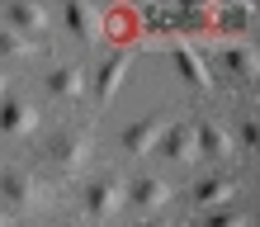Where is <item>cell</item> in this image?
I'll return each mask as SVG.
<instances>
[{"label":"cell","mask_w":260,"mask_h":227,"mask_svg":"<svg viewBox=\"0 0 260 227\" xmlns=\"http://www.w3.org/2000/svg\"><path fill=\"white\" fill-rule=\"evenodd\" d=\"M48 204V180L34 171H0V208L5 213H38Z\"/></svg>","instance_id":"obj_1"},{"label":"cell","mask_w":260,"mask_h":227,"mask_svg":"<svg viewBox=\"0 0 260 227\" xmlns=\"http://www.w3.org/2000/svg\"><path fill=\"white\" fill-rule=\"evenodd\" d=\"M90 151H95V142H90V133L81 128H67V133H57V138L48 142V166L62 180H76L90 166Z\"/></svg>","instance_id":"obj_2"},{"label":"cell","mask_w":260,"mask_h":227,"mask_svg":"<svg viewBox=\"0 0 260 227\" xmlns=\"http://www.w3.org/2000/svg\"><path fill=\"white\" fill-rule=\"evenodd\" d=\"M128 204V185L118 175H100L95 185L85 189V213L95 218V222H109V218H118V208Z\"/></svg>","instance_id":"obj_3"},{"label":"cell","mask_w":260,"mask_h":227,"mask_svg":"<svg viewBox=\"0 0 260 227\" xmlns=\"http://www.w3.org/2000/svg\"><path fill=\"white\" fill-rule=\"evenodd\" d=\"M0 133L5 138H34L38 133V109L28 100H19V95L0 100Z\"/></svg>","instance_id":"obj_4"},{"label":"cell","mask_w":260,"mask_h":227,"mask_svg":"<svg viewBox=\"0 0 260 227\" xmlns=\"http://www.w3.org/2000/svg\"><path fill=\"white\" fill-rule=\"evenodd\" d=\"M156 151H161L166 161H180V166L199 161V142H194V118H180V123H171Z\"/></svg>","instance_id":"obj_5"},{"label":"cell","mask_w":260,"mask_h":227,"mask_svg":"<svg viewBox=\"0 0 260 227\" xmlns=\"http://www.w3.org/2000/svg\"><path fill=\"white\" fill-rule=\"evenodd\" d=\"M166 128H171V123L156 118V114H151V118H137L133 128H123V151H133V156H151V151L161 147Z\"/></svg>","instance_id":"obj_6"},{"label":"cell","mask_w":260,"mask_h":227,"mask_svg":"<svg viewBox=\"0 0 260 227\" xmlns=\"http://www.w3.org/2000/svg\"><path fill=\"white\" fill-rule=\"evenodd\" d=\"M10 28L14 34H24L28 43H48V34H52V14L43 10V5H10Z\"/></svg>","instance_id":"obj_7"},{"label":"cell","mask_w":260,"mask_h":227,"mask_svg":"<svg viewBox=\"0 0 260 227\" xmlns=\"http://www.w3.org/2000/svg\"><path fill=\"white\" fill-rule=\"evenodd\" d=\"M194 142H199V156H213V161L232 156V133L213 118H194Z\"/></svg>","instance_id":"obj_8"},{"label":"cell","mask_w":260,"mask_h":227,"mask_svg":"<svg viewBox=\"0 0 260 227\" xmlns=\"http://www.w3.org/2000/svg\"><path fill=\"white\" fill-rule=\"evenodd\" d=\"M85 85H90V76H85L81 67H57V71L48 76V95H52L57 104H81Z\"/></svg>","instance_id":"obj_9"},{"label":"cell","mask_w":260,"mask_h":227,"mask_svg":"<svg viewBox=\"0 0 260 227\" xmlns=\"http://www.w3.org/2000/svg\"><path fill=\"white\" fill-rule=\"evenodd\" d=\"M128 67H133V52H114L109 62L100 67V76H95V100L100 104H109L118 90H123V76H128Z\"/></svg>","instance_id":"obj_10"},{"label":"cell","mask_w":260,"mask_h":227,"mask_svg":"<svg viewBox=\"0 0 260 227\" xmlns=\"http://www.w3.org/2000/svg\"><path fill=\"white\" fill-rule=\"evenodd\" d=\"M128 204H137L142 213H156V208H166V204H171V185H166L161 175H142V180H133Z\"/></svg>","instance_id":"obj_11"},{"label":"cell","mask_w":260,"mask_h":227,"mask_svg":"<svg viewBox=\"0 0 260 227\" xmlns=\"http://www.w3.org/2000/svg\"><path fill=\"white\" fill-rule=\"evenodd\" d=\"M232 199H237V180L232 175H208V180L194 185V204L199 208H227Z\"/></svg>","instance_id":"obj_12"},{"label":"cell","mask_w":260,"mask_h":227,"mask_svg":"<svg viewBox=\"0 0 260 227\" xmlns=\"http://www.w3.org/2000/svg\"><path fill=\"white\" fill-rule=\"evenodd\" d=\"M175 62H180V76L199 90V95H213V76H208V62L199 57L189 43H175Z\"/></svg>","instance_id":"obj_13"},{"label":"cell","mask_w":260,"mask_h":227,"mask_svg":"<svg viewBox=\"0 0 260 227\" xmlns=\"http://www.w3.org/2000/svg\"><path fill=\"white\" fill-rule=\"evenodd\" d=\"M62 19H67V28H71V34L76 38H100V28H104V14L100 10H90V5H81V0H71V5L62 10Z\"/></svg>","instance_id":"obj_14"},{"label":"cell","mask_w":260,"mask_h":227,"mask_svg":"<svg viewBox=\"0 0 260 227\" xmlns=\"http://www.w3.org/2000/svg\"><path fill=\"white\" fill-rule=\"evenodd\" d=\"M222 71L237 76V81H251V76H255V48H251V43H232V48H222Z\"/></svg>","instance_id":"obj_15"},{"label":"cell","mask_w":260,"mask_h":227,"mask_svg":"<svg viewBox=\"0 0 260 227\" xmlns=\"http://www.w3.org/2000/svg\"><path fill=\"white\" fill-rule=\"evenodd\" d=\"M213 24L227 28V34H241V43L251 38V28H255V14L246 5H232V10H213Z\"/></svg>","instance_id":"obj_16"},{"label":"cell","mask_w":260,"mask_h":227,"mask_svg":"<svg viewBox=\"0 0 260 227\" xmlns=\"http://www.w3.org/2000/svg\"><path fill=\"white\" fill-rule=\"evenodd\" d=\"M34 52H38V43H28L14 28H0V57H34Z\"/></svg>","instance_id":"obj_17"},{"label":"cell","mask_w":260,"mask_h":227,"mask_svg":"<svg viewBox=\"0 0 260 227\" xmlns=\"http://www.w3.org/2000/svg\"><path fill=\"white\" fill-rule=\"evenodd\" d=\"M180 19H185L194 34H204V28H213V10H204V5L199 10H180Z\"/></svg>","instance_id":"obj_18"},{"label":"cell","mask_w":260,"mask_h":227,"mask_svg":"<svg viewBox=\"0 0 260 227\" xmlns=\"http://www.w3.org/2000/svg\"><path fill=\"white\" fill-rule=\"evenodd\" d=\"M204 227H251V218L246 213H213Z\"/></svg>","instance_id":"obj_19"},{"label":"cell","mask_w":260,"mask_h":227,"mask_svg":"<svg viewBox=\"0 0 260 227\" xmlns=\"http://www.w3.org/2000/svg\"><path fill=\"white\" fill-rule=\"evenodd\" d=\"M237 142H241V151H255V123H251V118H246V123H241Z\"/></svg>","instance_id":"obj_20"},{"label":"cell","mask_w":260,"mask_h":227,"mask_svg":"<svg viewBox=\"0 0 260 227\" xmlns=\"http://www.w3.org/2000/svg\"><path fill=\"white\" fill-rule=\"evenodd\" d=\"M0 100H10V71H0Z\"/></svg>","instance_id":"obj_21"},{"label":"cell","mask_w":260,"mask_h":227,"mask_svg":"<svg viewBox=\"0 0 260 227\" xmlns=\"http://www.w3.org/2000/svg\"><path fill=\"white\" fill-rule=\"evenodd\" d=\"M137 227H171V222H161V218H142Z\"/></svg>","instance_id":"obj_22"},{"label":"cell","mask_w":260,"mask_h":227,"mask_svg":"<svg viewBox=\"0 0 260 227\" xmlns=\"http://www.w3.org/2000/svg\"><path fill=\"white\" fill-rule=\"evenodd\" d=\"M0 227H14V218H10V213H5V208H0Z\"/></svg>","instance_id":"obj_23"},{"label":"cell","mask_w":260,"mask_h":227,"mask_svg":"<svg viewBox=\"0 0 260 227\" xmlns=\"http://www.w3.org/2000/svg\"><path fill=\"white\" fill-rule=\"evenodd\" d=\"M57 227H71V222H57Z\"/></svg>","instance_id":"obj_24"}]
</instances>
